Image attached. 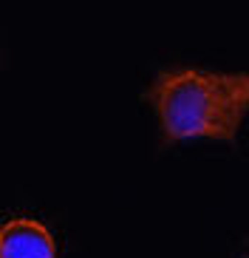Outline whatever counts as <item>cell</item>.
I'll use <instances>...</instances> for the list:
<instances>
[{
	"mask_svg": "<svg viewBox=\"0 0 249 258\" xmlns=\"http://www.w3.org/2000/svg\"><path fill=\"white\" fill-rule=\"evenodd\" d=\"M144 102L158 116L164 142L221 139L235 142L249 111V71L224 74L204 69H170L153 80Z\"/></svg>",
	"mask_w": 249,
	"mask_h": 258,
	"instance_id": "obj_1",
	"label": "cell"
},
{
	"mask_svg": "<svg viewBox=\"0 0 249 258\" xmlns=\"http://www.w3.org/2000/svg\"><path fill=\"white\" fill-rule=\"evenodd\" d=\"M0 258H57V247L40 221L12 219L0 230Z\"/></svg>",
	"mask_w": 249,
	"mask_h": 258,
	"instance_id": "obj_2",
	"label": "cell"
}]
</instances>
